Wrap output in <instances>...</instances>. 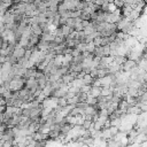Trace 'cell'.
<instances>
[{
    "label": "cell",
    "mask_w": 147,
    "mask_h": 147,
    "mask_svg": "<svg viewBox=\"0 0 147 147\" xmlns=\"http://www.w3.org/2000/svg\"><path fill=\"white\" fill-rule=\"evenodd\" d=\"M83 25H82V22H79V23H75L74 24V30L75 31H83Z\"/></svg>",
    "instance_id": "8fae6325"
},
{
    "label": "cell",
    "mask_w": 147,
    "mask_h": 147,
    "mask_svg": "<svg viewBox=\"0 0 147 147\" xmlns=\"http://www.w3.org/2000/svg\"><path fill=\"white\" fill-rule=\"evenodd\" d=\"M90 23H91V21H87V20H82V25H83V28H86L87 25H90Z\"/></svg>",
    "instance_id": "7c38bea8"
},
{
    "label": "cell",
    "mask_w": 147,
    "mask_h": 147,
    "mask_svg": "<svg viewBox=\"0 0 147 147\" xmlns=\"http://www.w3.org/2000/svg\"><path fill=\"white\" fill-rule=\"evenodd\" d=\"M38 86L37 84V79L34 77H29L25 79V84H24V87L29 88V90H32V88H36Z\"/></svg>",
    "instance_id": "6da1fadb"
},
{
    "label": "cell",
    "mask_w": 147,
    "mask_h": 147,
    "mask_svg": "<svg viewBox=\"0 0 147 147\" xmlns=\"http://www.w3.org/2000/svg\"><path fill=\"white\" fill-rule=\"evenodd\" d=\"M96 102H98V100H96L95 96H92L91 94L87 95V98H86V103H87V105H92V106H93V105H95Z\"/></svg>",
    "instance_id": "52a82bcc"
},
{
    "label": "cell",
    "mask_w": 147,
    "mask_h": 147,
    "mask_svg": "<svg viewBox=\"0 0 147 147\" xmlns=\"http://www.w3.org/2000/svg\"><path fill=\"white\" fill-rule=\"evenodd\" d=\"M101 93V86H94V85H91V90L88 92V94H91L92 96H98L99 94Z\"/></svg>",
    "instance_id": "7a4b0ae2"
},
{
    "label": "cell",
    "mask_w": 147,
    "mask_h": 147,
    "mask_svg": "<svg viewBox=\"0 0 147 147\" xmlns=\"http://www.w3.org/2000/svg\"><path fill=\"white\" fill-rule=\"evenodd\" d=\"M30 30H31V32L34 33V34H38V36H41V34H42V30H41V28H40L38 24H32V25H30Z\"/></svg>",
    "instance_id": "3957f363"
},
{
    "label": "cell",
    "mask_w": 147,
    "mask_h": 147,
    "mask_svg": "<svg viewBox=\"0 0 147 147\" xmlns=\"http://www.w3.org/2000/svg\"><path fill=\"white\" fill-rule=\"evenodd\" d=\"M82 80H83V84H86V85H92V83H93V80H94V78L87 72V74H85L84 76H83V78H82Z\"/></svg>",
    "instance_id": "277c9868"
},
{
    "label": "cell",
    "mask_w": 147,
    "mask_h": 147,
    "mask_svg": "<svg viewBox=\"0 0 147 147\" xmlns=\"http://www.w3.org/2000/svg\"><path fill=\"white\" fill-rule=\"evenodd\" d=\"M7 109V105H0V114H2Z\"/></svg>",
    "instance_id": "4fadbf2b"
},
{
    "label": "cell",
    "mask_w": 147,
    "mask_h": 147,
    "mask_svg": "<svg viewBox=\"0 0 147 147\" xmlns=\"http://www.w3.org/2000/svg\"><path fill=\"white\" fill-rule=\"evenodd\" d=\"M55 105L56 106H59V107H65L67 106V98H64V96H61V98H56V100H55Z\"/></svg>",
    "instance_id": "8992f818"
},
{
    "label": "cell",
    "mask_w": 147,
    "mask_h": 147,
    "mask_svg": "<svg viewBox=\"0 0 147 147\" xmlns=\"http://www.w3.org/2000/svg\"><path fill=\"white\" fill-rule=\"evenodd\" d=\"M61 28V31H62V34L64 36V37H67L68 34H70L72 31H74V28H70V26H68V25H61L60 26Z\"/></svg>",
    "instance_id": "5b68a950"
},
{
    "label": "cell",
    "mask_w": 147,
    "mask_h": 147,
    "mask_svg": "<svg viewBox=\"0 0 147 147\" xmlns=\"http://www.w3.org/2000/svg\"><path fill=\"white\" fill-rule=\"evenodd\" d=\"M109 53H110L109 45H103L102 46V54H103V56H109Z\"/></svg>",
    "instance_id": "9c48e42d"
},
{
    "label": "cell",
    "mask_w": 147,
    "mask_h": 147,
    "mask_svg": "<svg viewBox=\"0 0 147 147\" xmlns=\"http://www.w3.org/2000/svg\"><path fill=\"white\" fill-rule=\"evenodd\" d=\"M74 24H75V20L72 17H67L65 20V25L70 26V28H74Z\"/></svg>",
    "instance_id": "30bf717a"
},
{
    "label": "cell",
    "mask_w": 147,
    "mask_h": 147,
    "mask_svg": "<svg viewBox=\"0 0 147 147\" xmlns=\"http://www.w3.org/2000/svg\"><path fill=\"white\" fill-rule=\"evenodd\" d=\"M111 3H113L116 8H122V7L125 5L124 0H113V1H111Z\"/></svg>",
    "instance_id": "ba28073f"
}]
</instances>
